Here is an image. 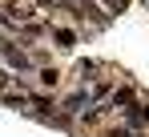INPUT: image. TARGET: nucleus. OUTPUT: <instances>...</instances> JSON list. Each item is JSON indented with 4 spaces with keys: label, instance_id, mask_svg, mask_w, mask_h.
Wrapping results in <instances>:
<instances>
[{
    "label": "nucleus",
    "instance_id": "nucleus-5",
    "mask_svg": "<svg viewBox=\"0 0 149 137\" xmlns=\"http://www.w3.org/2000/svg\"><path fill=\"white\" fill-rule=\"evenodd\" d=\"M52 36H56L61 48H73V45H77V32H73V28H52Z\"/></svg>",
    "mask_w": 149,
    "mask_h": 137
},
{
    "label": "nucleus",
    "instance_id": "nucleus-2",
    "mask_svg": "<svg viewBox=\"0 0 149 137\" xmlns=\"http://www.w3.org/2000/svg\"><path fill=\"white\" fill-rule=\"evenodd\" d=\"M89 105H93V93H89V89H77L73 97L65 101V113H85Z\"/></svg>",
    "mask_w": 149,
    "mask_h": 137
},
{
    "label": "nucleus",
    "instance_id": "nucleus-3",
    "mask_svg": "<svg viewBox=\"0 0 149 137\" xmlns=\"http://www.w3.org/2000/svg\"><path fill=\"white\" fill-rule=\"evenodd\" d=\"M24 20H28L24 8H0V24H4V28H20Z\"/></svg>",
    "mask_w": 149,
    "mask_h": 137
},
{
    "label": "nucleus",
    "instance_id": "nucleus-4",
    "mask_svg": "<svg viewBox=\"0 0 149 137\" xmlns=\"http://www.w3.org/2000/svg\"><path fill=\"white\" fill-rule=\"evenodd\" d=\"M97 61H81V65H77V81H81V89H85V81H93V73H97Z\"/></svg>",
    "mask_w": 149,
    "mask_h": 137
},
{
    "label": "nucleus",
    "instance_id": "nucleus-1",
    "mask_svg": "<svg viewBox=\"0 0 149 137\" xmlns=\"http://www.w3.org/2000/svg\"><path fill=\"white\" fill-rule=\"evenodd\" d=\"M0 57H4V61H8L12 68H20V73H28V68H32L28 52H24V48H16L12 41H0Z\"/></svg>",
    "mask_w": 149,
    "mask_h": 137
},
{
    "label": "nucleus",
    "instance_id": "nucleus-6",
    "mask_svg": "<svg viewBox=\"0 0 149 137\" xmlns=\"http://www.w3.org/2000/svg\"><path fill=\"white\" fill-rule=\"evenodd\" d=\"M56 77H61V73H56V68H45V73H40V81H45V85H49V89H52V85H56Z\"/></svg>",
    "mask_w": 149,
    "mask_h": 137
}]
</instances>
